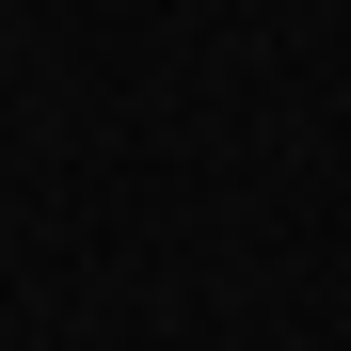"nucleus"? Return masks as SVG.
<instances>
[]
</instances>
